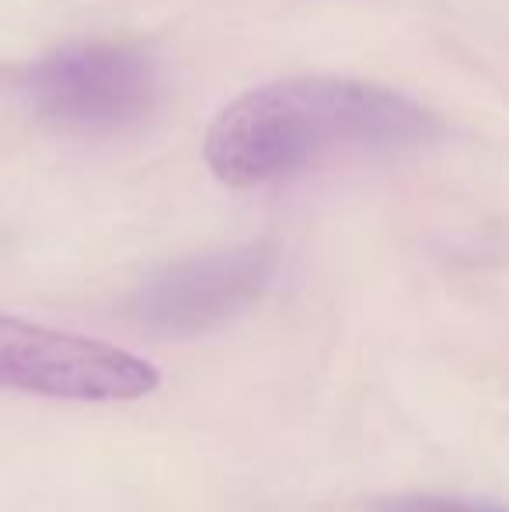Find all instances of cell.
<instances>
[{"label":"cell","mask_w":509,"mask_h":512,"mask_svg":"<svg viewBox=\"0 0 509 512\" xmlns=\"http://www.w3.org/2000/svg\"><path fill=\"white\" fill-rule=\"evenodd\" d=\"M436 119L381 84L297 77L241 95L206 133V164L224 185L248 189L293 175L339 150L429 140Z\"/></svg>","instance_id":"cell-1"},{"label":"cell","mask_w":509,"mask_h":512,"mask_svg":"<svg viewBox=\"0 0 509 512\" xmlns=\"http://www.w3.org/2000/svg\"><path fill=\"white\" fill-rule=\"evenodd\" d=\"M0 387L56 401H136L161 387V370L102 338L0 314Z\"/></svg>","instance_id":"cell-2"},{"label":"cell","mask_w":509,"mask_h":512,"mask_svg":"<svg viewBox=\"0 0 509 512\" xmlns=\"http://www.w3.org/2000/svg\"><path fill=\"white\" fill-rule=\"evenodd\" d=\"M25 91L35 112L77 133H112L143 119L157 98L154 67L129 46H74L28 67Z\"/></svg>","instance_id":"cell-3"},{"label":"cell","mask_w":509,"mask_h":512,"mask_svg":"<svg viewBox=\"0 0 509 512\" xmlns=\"http://www.w3.org/2000/svg\"><path fill=\"white\" fill-rule=\"evenodd\" d=\"M269 272L272 251L265 244L185 258L150 276L129 300V314L157 335H199L252 304Z\"/></svg>","instance_id":"cell-4"},{"label":"cell","mask_w":509,"mask_h":512,"mask_svg":"<svg viewBox=\"0 0 509 512\" xmlns=\"http://www.w3.org/2000/svg\"><path fill=\"white\" fill-rule=\"evenodd\" d=\"M374 512H506L496 506L471 499H454V495H394V499L374 502Z\"/></svg>","instance_id":"cell-5"}]
</instances>
